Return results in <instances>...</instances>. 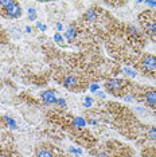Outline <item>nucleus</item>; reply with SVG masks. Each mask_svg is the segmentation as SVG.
<instances>
[{"label":"nucleus","mask_w":156,"mask_h":157,"mask_svg":"<svg viewBox=\"0 0 156 157\" xmlns=\"http://www.w3.org/2000/svg\"><path fill=\"white\" fill-rule=\"evenodd\" d=\"M6 12H7V15H8L9 18H19L20 13H22V9H20V7H19L18 3L13 2L11 5L6 8Z\"/></svg>","instance_id":"nucleus-1"},{"label":"nucleus","mask_w":156,"mask_h":157,"mask_svg":"<svg viewBox=\"0 0 156 157\" xmlns=\"http://www.w3.org/2000/svg\"><path fill=\"white\" fill-rule=\"evenodd\" d=\"M143 67L148 71L156 70V58L154 55H145L143 59Z\"/></svg>","instance_id":"nucleus-2"},{"label":"nucleus","mask_w":156,"mask_h":157,"mask_svg":"<svg viewBox=\"0 0 156 157\" xmlns=\"http://www.w3.org/2000/svg\"><path fill=\"white\" fill-rule=\"evenodd\" d=\"M124 82L121 79H110L106 82V89L109 91H112V93H116L117 90H120L121 87H123Z\"/></svg>","instance_id":"nucleus-3"},{"label":"nucleus","mask_w":156,"mask_h":157,"mask_svg":"<svg viewBox=\"0 0 156 157\" xmlns=\"http://www.w3.org/2000/svg\"><path fill=\"white\" fill-rule=\"evenodd\" d=\"M42 100L46 104H55L58 101V98H57V94L54 90H46L45 93H42Z\"/></svg>","instance_id":"nucleus-4"},{"label":"nucleus","mask_w":156,"mask_h":157,"mask_svg":"<svg viewBox=\"0 0 156 157\" xmlns=\"http://www.w3.org/2000/svg\"><path fill=\"white\" fill-rule=\"evenodd\" d=\"M78 85V79L76 77H73V75H67L63 78V86L65 87H69V89H73V87H76Z\"/></svg>","instance_id":"nucleus-5"},{"label":"nucleus","mask_w":156,"mask_h":157,"mask_svg":"<svg viewBox=\"0 0 156 157\" xmlns=\"http://www.w3.org/2000/svg\"><path fill=\"white\" fill-rule=\"evenodd\" d=\"M145 102L150 106H156V93L155 91H150L145 94Z\"/></svg>","instance_id":"nucleus-6"},{"label":"nucleus","mask_w":156,"mask_h":157,"mask_svg":"<svg viewBox=\"0 0 156 157\" xmlns=\"http://www.w3.org/2000/svg\"><path fill=\"white\" fill-rule=\"evenodd\" d=\"M73 125L77 126V128H84V126L86 125V121H85L82 117H76L73 121Z\"/></svg>","instance_id":"nucleus-7"},{"label":"nucleus","mask_w":156,"mask_h":157,"mask_svg":"<svg viewBox=\"0 0 156 157\" xmlns=\"http://www.w3.org/2000/svg\"><path fill=\"white\" fill-rule=\"evenodd\" d=\"M76 30L73 28V27H70V28H67V31H66V34H65V36H66V39L67 40H72L74 36H76Z\"/></svg>","instance_id":"nucleus-8"},{"label":"nucleus","mask_w":156,"mask_h":157,"mask_svg":"<svg viewBox=\"0 0 156 157\" xmlns=\"http://www.w3.org/2000/svg\"><path fill=\"white\" fill-rule=\"evenodd\" d=\"M85 18H86L87 20H91V22H93V20H96L97 15H96V12H94L93 9H89V11L85 13Z\"/></svg>","instance_id":"nucleus-9"},{"label":"nucleus","mask_w":156,"mask_h":157,"mask_svg":"<svg viewBox=\"0 0 156 157\" xmlns=\"http://www.w3.org/2000/svg\"><path fill=\"white\" fill-rule=\"evenodd\" d=\"M36 157H53V155L50 153L47 149H42V151L38 152V155H36Z\"/></svg>","instance_id":"nucleus-10"},{"label":"nucleus","mask_w":156,"mask_h":157,"mask_svg":"<svg viewBox=\"0 0 156 157\" xmlns=\"http://www.w3.org/2000/svg\"><path fill=\"white\" fill-rule=\"evenodd\" d=\"M147 31L152 34V35H156V23H151V24L147 26Z\"/></svg>","instance_id":"nucleus-11"},{"label":"nucleus","mask_w":156,"mask_h":157,"mask_svg":"<svg viewBox=\"0 0 156 157\" xmlns=\"http://www.w3.org/2000/svg\"><path fill=\"white\" fill-rule=\"evenodd\" d=\"M147 136H148V138H151V140H156V128H151L150 130H148Z\"/></svg>","instance_id":"nucleus-12"},{"label":"nucleus","mask_w":156,"mask_h":157,"mask_svg":"<svg viewBox=\"0 0 156 157\" xmlns=\"http://www.w3.org/2000/svg\"><path fill=\"white\" fill-rule=\"evenodd\" d=\"M28 19L30 20H35L36 19V11H35V8H28Z\"/></svg>","instance_id":"nucleus-13"},{"label":"nucleus","mask_w":156,"mask_h":157,"mask_svg":"<svg viewBox=\"0 0 156 157\" xmlns=\"http://www.w3.org/2000/svg\"><path fill=\"white\" fill-rule=\"evenodd\" d=\"M91 104H93V100H91L90 97H86V98H85V104H84V106H85V108L91 106Z\"/></svg>","instance_id":"nucleus-14"},{"label":"nucleus","mask_w":156,"mask_h":157,"mask_svg":"<svg viewBox=\"0 0 156 157\" xmlns=\"http://www.w3.org/2000/svg\"><path fill=\"white\" fill-rule=\"evenodd\" d=\"M124 71L128 74V75H131V77H136V74H135V71H133V70H131V69H128V67H125Z\"/></svg>","instance_id":"nucleus-15"},{"label":"nucleus","mask_w":156,"mask_h":157,"mask_svg":"<svg viewBox=\"0 0 156 157\" xmlns=\"http://www.w3.org/2000/svg\"><path fill=\"white\" fill-rule=\"evenodd\" d=\"M13 2H4V0H2V2H0V5L2 7H4V8H7V7H9L12 4Z\"/></svg>","instance_id":"nucleus-16"},{"label":"nucleus","mask_w":156,"mask_h":157,"mask_svg":"<svg viewBox=\"0 0 156 157\" xmlns=\"http://www.w3.org/2000/svg\"><path fill=\"white\" fill-rule=\"evenodd\" d=\"M6 119H7V121H8V124H9V125H11V126H12V128H13V129H15V128H16V122H15V121H12V119H11V118H9V117H6Z\"/></svg>","instance_id":"nucleus-17"},{"label":"nucleus","mask_w":156,"mask_h":157,"mask_svg":"<svg viewBox=\"0 0 156 157\" xmlns=\"http://www.w3.org/2000/svg\"><path fill=\"white\" fill-rule=\"evenodd\" d=\"M54 39H55L57 42H59V43H61V42H63V38L59 35V34H55V35H54Z\"/></svg>","instance_id":"nucleus-18"},{"label":"nucleus","mask_w":156,"mask_h":157,"mask_svg":"<svg viewBox=\"0 0 156 157\" xmlns=\"http://www.w3.org/2000/svg\"><path fill=\"white\" fill-rule=\"evenodd\" d=\"M36 24H38V27H39V30H40V31H46V28H47V27H46L45 24H42V23H40V22H38V23H36Z\"/></svg>","instance_id":"nucleus-19"},{"label":"nucleus","mask_w":156,"mask_h":157,"mask_svg":"<svg viewBox=\"0 0 156 157\" xmlns=\"http://www.w3.org/2000/svg\"><path fill=\"white\" fill-rule=\"evenodd\" d=\"M69 151L73 152V153H77V155H81V153H82V151H81V149H76V148H70Z\"/></svg>","instance_id":"nucleus-20"},{"label":"nucleus","mask_w":156,"mask_h":157,"mask_svg":"<svg viewBox=\"0 0 156 157\" xmlns=\"http://www.w3.org/2000/svg\"><path fill=\"white\" fill-rule=\"evenodd\" d=\"M57 104L61 105V106H66V101H65V100H62V98H59V100L57 101Z\"/></svg>","instance_id":"nucleus-21"},{"label":"nucleus","mask_w":156,"mask_h":157,"mask_svg":"<svg viewBox=\"0 0 156 157\" xmlns=\"http://www.w3.org/2000/svg\"><path fill=\"white\" fill-rule=\"evenodd\" d=\"M98 87H100L98 85H91V86H90V90H91V91H96V90H98Z\"/></svg>","instance_id":"nucleus-22"},{"label":"nucleus","mask_w":156,"mask_h":157,"mask_svg":"<svg viewBox=\"0 0 156 157\" xmlns=\"http://www.w3.org/2000/svg\"><path fill=\"white\" fill-rule=\"evenodd\" d=\"M148 5H152V7H156V2H145Z\"/></svg>","instance_id":"nucleus-23"},{"label":"nucleus","mask_w":156,"mask_h":157,"mask_svg":"<svg viewBox=\"0 0 156 157\" xmlns=\"http://www.w3.org/2000/svg\"><path fill=\"white\" fill-rule=\"evenodd\" d=\"M26 32H27V34H30V32H31V27H28V26H27V27H26Z\"/></svg>","instance_id":"nucleus-24"},{"label":"nucleus","mask_w":156,"mask_h":157,"mask_svg":"<svg viewBox=\"0 0 156 157\" xmlns=\"http://www.w3.org/2000/svg\"><path fill=\"white\" fill-rule=\"evenodd\" d=\"M57 28H58L59 31H61V30H62V24H61V23H58V24H57Z\"/></svg>","instance_id":"nucleus-25"},{"label":"nucleus","mask_w":156,"mask_h":157,"mask_svg":"<svg viewBox=\"0 0 156 157\" xmlns=\"http://www.w3.org/2000/svg\"><path fill=\"white\" fill-rule=\"evenodd\" d=\"M124 100H125V101H128V102H129V101H132V98H131V97H125V98H124Z\"/></svg>","instance_id":"nucleus-26"}]
</instances>
